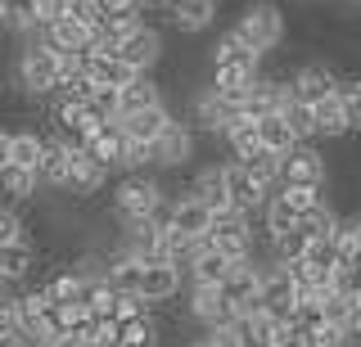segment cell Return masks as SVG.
Returning a JSON list of instances; mask_svg holds the SVG:
<instances>
[{
  "mask_svg": "<svg viewBox=\"0 0 361 347\" xmlns=\"http://www.w3.org/2000/svg\"><path fill=\"white\" fill-rule=\"evenodd\" d=\"M212 72H248V77H262V54L248 50L235 32H226V37H217V46H212Z\"/></svg>",
  "mask_w": 361,
  "mask_h": 347,
  "instance_id": "5bb4252c",
  "label": "cell"
},
{
  "mask_svg": "<svg viewBox=\"0 0 361 347\" xmlns=\"http://www.w3.org/2000/svg\"><path fill=\"white\" fill-rule=\"evenodd\" d=\"M348 334H353V343H361V302H357V311H353V320H348Z\"/></svg>",
  "mask_w": 361,
  "mask_h": 347,
  "instance_id": "f6af8a7d",
  "label": "cell"
},
{
  "mask_svg": "<svg viewBox=\"0 0 361 347\" xmlns=\"http://www.w3.org/2000/svg\"><path fill=\"white\" fill-rule=\"evenodd\" d=\"M41 181L54 185V189H68V136H45Z\"/></svg>",
  "mask_w": 361,
  "mask_h": 347,
  "instance_id": "d4e9b609",
  "label": "cell"
},
{
  "mask_svg": "<svg viewBox=\"0 0 361 347\" xmlns=\"http://www.w3.org/2000/svg\"><path fill=\"white\" fill-rule=\"evenodd\" d=\"M280 118L289 122V131L298 136V144L316 140V118H312V104H298V99H289V108H285Z\"/></svg>",
  "mask_w": 361,
  "mask_h": 347,
  "instance_id": "e575fe53",
  "label": "cell"
},
{
  "mask_svg": "<svg viewBox=\"0 0 361 347\" xmlns=\"http://www.w3.org/2000/svg\"><path fill=\"white\" fill-rule=\"evenodd\" d=\"M293 226H298V212H293L280 194H271L267 198V208H262V230H267V244L271 239H280V234H289Z\"/></svg>",
  "mask_w": 361,
  "mask_h": 347,
  "instance_id": "f546056e",
  "label": "cell"
},
{
  "mask_svg": "<svg viewBox=\"0 0 361 347\" xmlns=\"http://www.w3.org/2000/svg\"><path fill=\"white\" fill-rule=\"evenodd\" d=\"M208 244H212V248H221L226 257H235V262H244V257H253V253H257L253 212H240V208H221V212H212Z\"/></svg>",
  "mask_w": 361,
  "mask_h": 347,
  "instance_id": "277c9868",
  "label": "cell"
},
{
  "mask_svg": "<svg viewBox=\"0 0 361 347\" xmlns=\"http://www.w3.org/2000/svg\"><path fill=\"white\" fill-rule=\"evenodd\" d=\"M63 54L50 41H27L18 54V86L37 99H54L63 91Z\"/></svg>",
  "mask_w": 361,
  "mask_h": 347,
  "instance_id": "7a4b0ae2",
  "label": "cell"
},
{
  "mask_svg": "<svg viewBox=\"0 0 361 347\" xmlns=\"http://www.w3.org/2000/svg\"><path fill=\"white\" fill-rule=\"evenodd\" d=\"M0 347H23V343H14V339H5V334H0Z\"/></svg>",
  "mask_w": 361,
  "mask_h": 347,
  "instance_id": "c3c4849f",
  "label": "cell"
},
{
  "mask_svg": "<svg viewBox=\"0 0 361 347\" xmlns=\"http://www.w3.org/2000/svg\"><path fill=\"white\" fill-rule=\"evenodd\" d=\"M221 144L231 149V158H235V163H248V158H257V153H267V149H262V136H257V122H253V118H235L231 127H226Z\"/></svg>",
  "mask_w": 361,
  "mask_h": 347,
  "instance_id": "603a6c76",
  "label": "cell"
},
{
  "mask_svg": "<svg viewBox=\"0 0 361 347\" xmlns=\"http://www.w3.org/2000/svg\"><path fill=\"white\" fill-rule=\"evenodd\" d=\"M330 181V163H325L321 149H312V144H298V149H289L285 158H280V185H316L325 189Z\"/></svg>",
  "mask_w": 361,
  "mask_h": 347,
  "instance_id": "52a82bcc",
  "label": "cell"
},
{
  "mask_svg": "<svg viewBox=\"0 0 361 347\" xmlns=\"http://www.w3.org/2000/svg\"><path fill=\"white\" fill-rule=\"evenodd\" d=\"M276 194L285 198V203H289L293 212H298V217H302V212H312V208H321V203H325V189H316V185H280Z\"/></svg>",
  "mask_w": 361,
  "mask_h": 347,
  "instance_id": "836d02e7",
  "label": "cell"
},
{
  "mask_svg": "<svg viewBox=\"0 0 361 347\" xmlns=\"http://www.w3.org/2000/svg\"><path fill=\"white\" fill-rule=\"evenodd\" d=\"M99 9H104V18H122V14H145L140 0H99Z\"/></svg>",
  "mask_w": 361,
  "mask_h": 347,
  "instance_id": "b9f144b4",
  "label": "cell"
},
{
  "mask_svg": "<svg viewBox=\"0 0 361 347\" xmlns=\"http://www.w3.org/2000/svg\"><path fill=\"white\" fill-rule=\"evenodd\" d=\"M338 226H343V221L334 217V208H330V203H321V208H312V212H302V217H298V230L307 234L312 244H316V239H330Z\"/></svg>",
  "mask_w": 361,
  "mask_h": 347,
  "instance_id": "d6a6232c",
  "label": "cell"
},
{
  "mask_svg": "<svg viewBox=\"0 0 361 347\" xmlns=\"http://www.w3.org/2000/svg\"><path fill=\"white\" fill-rule=\"evenodd\" d=\"M37 189H41V172H27V167L0 172V194H5L9 203H27V198H37Z\"/></svg>",
  "mask_w": 361,
  "mask_h": 347,
  "instance_id": "484cf974",
  "label": "cell"
},
{
  "mask_svg": "<svg viewBox=\"0 0 361 347\" xmlns=\"http://www.w3.org/2000/svg\"><path fill=\"white\" fill-rule=\"evenodd\" d=\"M285 347H312V343H307V334H302V329H298V334H293V339H289Z\"/></svg>",
  "mask_w": 361,
  "mask_h": 347,
  "instance_id": "bcb514c9",
  "label": "cell"
},
{
  "mask_svg": "<svg viewBox=\"0 0 361 347\" xmlns=\"http://www.w3.org/2000/svg\"><path fill=\"white\" fill-rule=\"evenodd\" d=\"M18 239H27V221L9 203H0V244H18Z\"/></svg>",
  "mask_w": 361,
  "mask_h": 347,
  "instance_id": "ab89813d",
  "label": "cell"
},
{
  "mask_svg": "<svg viewBox=\"0 0 361 347\" xmlns=\"http://www.w3.org/2000/svg\"><path fill=\"white\" fill-rule=\"evenodd\" d=\"M312 118H316V136L321 140H343L353 136V127H348V108H343V95H325L321 104H312Z\"/></svg>",
  "mask_w": 361,
  "mask_h": 347,
  "instance_id": "44dd1931",
  "label": "cell"
},
{
  "mask_svg": "<svg viewBox=\"0 0 361 347\" xmlns=\"http://www.w3.org/2000/svg\"><path fill=\"white\" fill-rule=\"evenodd\" d=\"M343 230L353 234V244H357V248H361V212H353V217L343 221Z\"/></svg>",
  "mask_w": 361,
  "mask_h": 347,
  "instance_id": "ee69618b",
  "label": "cell"
},
{
  "mask_svg": "<svg viewBox=\"0 0 361 347\" xmlns=\"http://www.w3.org/2000/svg\"><path fill=\"white\" fill-rule=\"evenodd\" d=\"M199 347H248V339H244L240 324H231V329H208L199 339Z\"/></svg>",
  "mask_w": 361,
  "mask_h": 347,
  "instance_id": "60d3db41",
  "label": "cell"
},
{
  "mask_svg": "<svg viewBox=\"0 0 361 347\" xmlns=\"http://www.w3.org/2000/svg\"><path fill=\"white\" fill-rule=\"evenodd\" d=\"M0 27H9V9H5V0H0Z\"/></svg>",
  "mask_w": 361,
  "mask_h": 347,
  "instance_id": "7dc6e473",
  "label": "cell"
},
{
  "mask_svg": "<svg viewBox=\"0 0 361 347\" xmlns=\"http://www.w3.org/2000/svg\"><path fill=\"white\" fill-rule=\"evenodd\" d=\"M235 271V257H226L221 248H203L195 257V266H190V284H208V289H221L226 284V275Z\"/></svg>",
  "mask_w": 361,
  "mask_h": 347,
  "instance_id": "cb8c5ba5",
  "label": "cell"
},
{
  "mask_svg": "<svg viewBox=\"0 0 361 347\" xmlns=\"http://www.w3.org/2000/svg\"><path fill=\"white\" fill-rule=\"evenodd\" d=\"M257 136H262V149H267V153H276V158H285L289 149H298V136L289 131V122L280 118V113L257 122Z\"/></svg>",
  "mask_w": 361,
  "mask_h": 347,
  "instance_id": "4316f807",
  "label": "cell"
},
{
  "mask_svg": "<svg viewBox=\"0 0 361 347\" xmlns=\"http://www.w3.org/2000/svg\"><path fill=\"white\" fill-rule=\"evenodd\" d=\"M195 149H199L195 127L176 118L172 127H167L163 136L154 140V167H163V172H176V167H185L190 158H195Z\"/></svg>",
  "mask_w": 361,
  "mask_h": 347,
  "instance_id": "8fae6325",
  "label": "cell"
},
{
  "mask_svg": "<svg viewBox=\"0 0 361 347\" xmlns=\"http://www.w3.org/2000/svg\"><path fill=\"white\" fill-rule=\"evenodd\" d=\"M109 167L104 163H95L90 158V149L82 140H73L68 136V194H77V198H90V194H99V189L109 185Z\"/></svg>",
  "mask_w": 361,
  "mask_h": 347,
  "instance_id": "5b68a950",
  "label": "cell"
},
{
  "mask_svg": "<svg viewBox=\"0 0 361 347\" xmlns=\"http://www.w3.org/2000/svg\"><path fill=\"white\" fill-rule=\"evenodd\" d=\"M338 95H343V108H348V127L361 131V77H343Z\"/></svg>",
  "mask_w": 361,
  "mask_h": 347,
  "instance_id": "8d00e7d4",
  "label": "cell"
},
{
  "mask_svg": "<svg viewBox=\"0 0 361 347\" xmlns=\"http://www.w3.org/2000/svg\"><path fill=\"white\" fill-rule=\"evenodd\" d=\"M154 104H163V86L154 77H135L127 91H122V118L140 113V108H154Z\"/></svg>",
  "mask_w": 361,
  "mask_h": 347,
  "instance_id": "83f0119b",
  "label": "cell"
},
{
  "mask_svg": "<svg viewBox=\"0 0 361 347\" xmlns=\"http://www.w3.org/2000/svg\"><path fill=\"white\" fill-rule=\"evenodd\" d=\"M163 14H167V23H172L176 32L199 37V32H208L212 18H217V0H172Z\"/></svg>",
  "mask_w": 361,
  "mask_h": 347,
  "instance_id": "ac0fdd59",
  "label": "cell"
},
{
  "mask_svg": "<svg viewBox=\"0 0 361 347\" xmlns=\"http://www.w3.org/2000/svg\"><path fill=\"white\" fill-rule=\"evenodd\" d=\"M240 118V108L235 104H226V99L212 91V86H203V91L190 99V127H195V136L203 131V136H226V127Z\"/></svg>",
  "mask_w": 361,
  "mask_h": 347,
  "instance_id": "8992f818",
  "label": "cell"
},
{
  "mask_svg": "<svg viewBox=\"0 0 361 347\" xmlns=\"http://www.w3.org/2000/svg\"><path fill=\"white\" fill-rule=\"evenodd\" d=\"M14 167V131H0V172Z\"/></svg>",
  "mask_w": 361,
  "mask_h": 347,
  "instance_id": "7bdbcfd3",
  "label": "cell"
},
{
  "mask_svg": "<svg viewBox=\"0 0 361 347\" xmlns=\"http://www.w3.org/2000/svg\"><path fill=\"white\" fill-rule=\"evenodd\" d=\"M357 347H361V343H357Z\"/></svg>",
  "mask_w": 361,
  "mask_h": 347,
  "instance_id": "816d5d0a",
  "label": "cell"
},
{
  "mask_svg": "<svg viewBox=\"0 0 361 347\" xmlns=\"http://www.w3.org/2000/svg\"><path fill=\"white\" fill-rule=\"evenodd\" d=\"M185 289V271L172 262H145L140 266V284H135V298H145L149 307H163V302L180 298Z\"/></svg>",
  "mask_w": 361,
  "mask_h": 347,
  "instance_id": "ba28073f",
  "label": "cell"
},
{
  "mask_svg": "<svg viewBox=\"0 0 361 347\" xmlns=\"http://www.w3.org/2000/svg\"><path fill=\"white\" fill-rule=\"evenodd\" d=\"M190 320L203 324V334L208 329H231V324H240V311L231 307V302L221 298V289H208V284H190Z\"/></svg>",
  "mask_w": 361,
  "mask_h": 347,
  "instance_id": "9c48e42d",
  "label": "cell"
},
{
  "mask_svg": "<svg viewBox=\"0 0 361 347\" xmlns=\"http://www.w3.org/2000/svg\"><path fill=\"white\" fill-rule=\"evenodd\" d=\"M118 59L127 63L131 72L149 77V72L158 68V59H163V32L145 23L140 32H131V37H127V41H122V46H118Z\"/></svg>",
  "mask_w": 361,
  "mask_h": 347,
  "instance_id": "4fadbf2b",
  "label": "cell"
},
{
  "mask_svg": "<svg viewBox=\"0 0 361 347\" xmlns=\"http://www.w3.org/2000/svg\"><path fill=\"white\" fill-rule=\"evenodd\" d=\"M86 72H90L95 86H109V91H127L135 77H140V72H131L118 54H86Z\"/></svg>",
  "mask_w": 361,
  "mask_h": 347,
  "instance_id": "7402d4cb",
  "label": "cell"
},
{
  "mask_svg": "<svg viewBox=\"0 0 361 347\" xmlns=\"http://www.w3.org/2000/svg\"><path fill=\"white\" fill-rule=\"evenodd\" d=\"M231 32L244 41L248 50L271 54L280 41H285V9H280L276 0H248V5L240 9V18H235Z\"/></svg>",
  "mask_w": 361,
  "mask_h": 347,
  "instance_id": "3957f363",
  "label": "cell"
},
{
  "mask_svg": "<svg viewBox=\"0 0 361 347\" xmlns=\"http://www.w3.org/2000/svg\"><path fill=\"white\" fill-rule=\"evenodd\" d=\"M190 347H199V343H190Z\"/></svg>",
  "mask_w": 361,
  "mask_h": 347,
  "instance_id": "681fc988",
  "label": "cell"
},
{
  "mask_svg": "<svg viewBox=\"0 0 361 347\" xmlns=\"http://www.w3.org/2000/svg\"><path fill=\"white\" fill-rule=\"evenodd\" d=\"M176 122L172 113V104H154V108H140V113H131V118H122V131H127V140H145V144H154L158 136H163L167 127Z\"/></svg>",
  "mask_w": 361,
  "mask_h": 347,
  "instance_id": "d6986e66",
  "label": "cell"
},
{
  "mask_svg": "<svg viewBox=\"0 0 361 347\" xmlns=\"http://www.w3.org/2000/svg\"><path fill=\"white\" fill-rule=\"evenodd\" d=\"M45 41L59 54H90L95 50V27L77 23V18H59V23L45 27Z\"/></svg>",
  "mask_w": 361,
  "mask_h": 347,
  "instance_id": "ffe728a7",
  "label": "cell"
},
{
  "mask_svg": "<svg viewBox=\"0 0 361 347\" xmlns=\"http://www.w3.org/2000/svg\"><path fill=\"white\" fill-rule=\"evenodd\" d=\"M41 158H45V136L41 131H14V167L41 172Z\"/></svg>",
  "mask_w": 361,
  "mask_h": 347,
  "instance_id": "1f68e13d",
  "label": "cell"
},
{
  "mask_svg": "<svg viewBox=\"0 0 361 347\" xmlns=\"http://www.w3.org/2000/svg\"><path fill=\"white\" fill-rule=\"evenodd\" d=\"M0 334L27 347V339H23V320H18V294H0Z\"/></svg>",
  "mask_w": 361,
  "mask_h": 347,
  "instance_id": "d590c367",
  "label": "cell"
},
{
  "mask_svg": "<svg viewBox=\"0 0 361 347\" xmlns=\"http://www.w3.org/2000/svg\"><path fill=\"white\" fill-rule=\"evenodd\" d=\"M357 5H361V0H357Z\"/></svg>",
  "mask_w": 361,
  "mask_h": 347,
  "instance_id": "f907efd6",
  "label": "cell"
},
{
  "mask_svg": "<svg viewBox=\"0 0 361 347\" xmlns=\"http://www.w3.org/2000/svg\"><path fill=\"white\" fill-rule=\"evenodd\" d=\"M307 343H312V347H353V334H348L343 324H330V320H325L321 329L307 334Z\"/></svg>",
  "mask_w": 361,
  "mask_h": 347,
  "instance_id": "f35d334b",
  "label": "cell"
},
{
  "mask_svg": "<svg viewBox=\"0 0 361 347\" xmlns=\"http://www.w3.org/2000/svg\"><path fill=\"white\" fill-rule=\"evenodd\" d=\"M45 298L50 302H82V289H86V275L77 271V266H68V271H59V275H50L45 279Z\"/></svg>",
  "mask_w": 361,
  "mask_h": 347,
  "instance_id": "4dcf8cb0",
  "label": "cell"
},
{
  "mask_svg": "<svg viewBox=\"0 0 361 347\" xmlns=\"http://www.w3.org/2000/svg\"><path fill=\"white\" fill-rule=\"evenodd\" d=\"M289 77H257L253 82V91H248V99L240 104V118H253V122H262V118H276V113H285L289 108Z\"/></svg>",
  "mask_w": 361,
  "mask_h": 347,
  "instance_id": "30bf717a",
  "label": "cell"
},
{
  "mask_svg": "<svg viewBox=\"0 0 361 347\" xmlns=\"http://www.w3.org/2000/svg\"><path fill=\"white\" fill-rule=\"evenodd\" d=\"M338 91V77L330 63H298V68L289 72V95L298 99V104H321L325 95Z\"/></svg>",
  "mask_w": 361,
  "mask_h": 347,
  "instance_id": "7c38bea8",
  "label": "cell"
},
{
  "mask_svg": "<svg viewBox=\"0 0 361 347\" xmlns=\"http://www.w3.org/2000/svg\"><path fill=\"white\" fill-rule=\"evenodd\" d=\"M113 217L122 221V226H131V221H163L167 226V208H172V198H167V189L158 176H145V172H127L118 185H113Z\"/></svg>",
  "mask_w": 361,
  "mask_h": 347,
  "instance_id": "6da1fadb",
  "label": "cell"
},
{
  "mask_svg": "<svg viewBox=\"0 0 361 347\" xmlns=\"http://www.w3.org/2000/svg\"><path fill=\"white\" fill-rule=\"evenodd\" d=\"M208 226H212V208H203L199 198H190V194L172 198V208H167V230H172V234L208 239Z\"/></svg>",
  "mask_w": 361,
  "mask_h": 347,
  "instance_id": "9a60e30c",
  "label": "cell"
},
{
  "mask_svg": "<svg viewBox=\"0 0 361 347\" xmlns=\"http://www.w3.org/2000/svg\"><path fill=\"white\" fill-rule=\"evenodd\" d=\"M82 144L90 149V158H95V163H104L109 172H122V149H127V131H122V118H118V122H99V127L90 131Z\"/></svg>",
  "mask_w": 361,
  "mask_h": 347,
  "instance_id": "e0dca14e",
  "label": "cell"
},
{
  "mask_svg": "<svg viewBox=\"0 0 361 347\" xmlns=\"http://www.w3.org/2000/svg\"><path fill=\"white\" fill-rule=\"evenodd\" d=\"M145 167H154V144L127 140V149H122V172H145Z\"/></svg>",
  "mask_w": 361,
  "mask_h": 347,
  "instance_id": "74e56055",
  "label": "cell"
},
{
  "mask_svg": "<svg viewBox=\"0 0 361 347\" xmlns=\"http://www.w3.org/2000/svg\"><path fill=\"white\" fill-rule=\"evenodd\" d=\"M122 347H158V339H163V329H158L154 311H140V316L122 320Z\"/></svg>",
  "mask_w": 361,
  "mask_h": 347,
  "instance_id": "f1b7e54d",
  "label": "cell"
},
{
  "mask_svg": "<svg viewBox=\"0 0 361 347\" xmlns=\"http://www.w3.org/2000/svg\"><path fill=\"white\" fill-rule=\"evenodd\" d=\"M190 198H199L203 208H212V212H221V208H231V185H226V163H208V167H199L195 176H190V189H185Z\"/></svg>",
  "mask_w": 361,
  "mask_h": 347,
  "instance_id": "2e32d148",
  "label": "cell"
}]
</instances>
